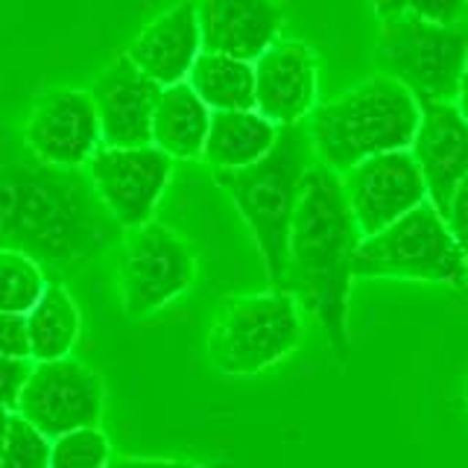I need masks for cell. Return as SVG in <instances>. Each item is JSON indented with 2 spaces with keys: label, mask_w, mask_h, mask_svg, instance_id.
<instances>
[{
  "label": "cell",
  "mask_w": 468,
  "mask_h": 468,
  "mask_svg": "<svg viewBox=\"0 0 468 468\" xmlns=\"http://www.w3.org/2000/svg\"><path fill=\"white\" fill-rule=\"evenodd\" d=\"M363 240L343 190V176L314 161L304 173L287 243V284L325 331L336 357H348V296Z\"/></svg>",
  "instance_id": "obj_1"
},
{
  "label": "cell",
  "mask_w": 468,
  "mask_h": 468,
  "mask_svg": "<svg viewBox=\"0 0 468 468\" xmlns=\"http://www.w3.org/2000/svg\"><path fill=\"white\" fill-rule=\"evenodd\" d=\"M314 141L307 121L278 126L272 150L255 165L238 170H217V185L231 197L261 252L263 270L275 290L287 284V243L302 182L314 165Z\"/></svg>",
  "instance_id": "obj_2"
},
{
  "label": "cell",
  "mask_w": 468,
  "mask_h": 468,
  "mask_svg": "<svg viewBox=\"0 0 468 468\" xmlns=\"http://www.w3.org/2000/svg\"><path fill=\"white\" fill-rule=\"evenodd\" d=\"M421 121L416 94L389 73H375L351 91L311 112L316 161L346 173L363 158L389 150H410Z\"/></svg>",
  "instance_id": "obj_3"
},
{
  "label": "cell",
  "mask_w": 468,
  "mask_h": 468,
  "mask_svg": "<svg viewBox=\"0 0 468 468\" xmlns=\"http://www.w3.org/2000/svg\"><path fill=\"white\" fill-rule=\"evenodd\" d=\"M302 331V304L290 290L231 296L208 331V360L223 375L252 378L292 355Z\"/></svg>",
  "instance_id": "obj_4"
},
{
  "label": "cell",
  "mask_w": 468,
  "mask_h": 468,
  "mask_svg": "<svg viewBox=\"0 0 468 468\" xmlns=\"http://www.w3.org/2000/svg\"><path fill=\"white\" fill-rule=\"evenodd\" d=\"M351 270L355 278H407L463 287L468 278V255L453 240L445 217L428 199L392 226L363 238Z\"/></svg>",
  "instance_id": "obj_5"
},
{
  "label": "cell",
  "mask_w": 468,
  "mask_h": 468,
  "mask_svg": "<svg viewBox=\"0 0 468 468\" xmlns=\"http://www.w3.org/2000/svg\"><path fill=\"white\" fill-rule=\"evenodd\" d=\"M375 58L416 94L419 102H453L468 65V24H436L401 15L380 21Z\"/></svg>",
  "instance_id": "obj_6"
},
{
  "label": "cell",
  "mask_w": 468,
  "mask_h": 468,
  "mask_svg": "<svg viewBox=\"0 0 468 468\" xmlns=\"http://www.w3.org/2000/svg\"><path fill=\"white\" fill-rule=\"evenodd\" d=\"M197 255L170 226L155 219L135 229H126L121 272V304L129 319H144L161 311L194 284Z\"/></svg>",
  "instance_id": "obj_7"
},
{
  "label": "cell",
  "mask_w": 468,
  "mask_h": 468,
  "mask_svg": "<svg viewBox=\"0 0 468 468\" xmlns=\"http://www.w3.org/2000/svg\"><path fill=\"white\" fill-rule=\"evenodd\" d=\"M173 176V158L155 144L144 146H106L88 161V185L100 205L123 229L150 223L161 194Z\"/></svg>",
  "instance_id": "obj_8"
},
{
  "label": "cell",
  "mask_w": 468,
  "mask_h": 468,
  "mask_svg": "<svg viewBox=\"0 0 468 468\" xmlns=\"http://www.w3.org/2000/svg\"><path fill=\"white\" fill-rule=\"evenodd\" d=\"M102 407H106V389L100 375L80 360L58 357L33 360L15 410L44 436L56 439L68 431L97 424Z\"/></svg>",
  "instance_id": "obj_9"
},
{
  "label": "cell",
  "mask_w": 468,
  "mask_h": 468,
  "mask_svg": "<svg viewBox=\"0 0 468 468\" xmlns=\"http://www.w3.org/2000/svg\"><path fill=\"white\" fill-rule=\"evenodd\" d=\"M340 176L363 238L392 226L395 219L431 199L421 167L410 150L369 155Z\"/></svg>",
  "instance_id": "obj_10"
},
{
  "label": "cell",
  "mask_w": 468,
  "mask_h": 468,
  "mask_svg": "<svg viewBox=\"0 0 468 468\" xmlns=\"http://www.w3.org/2000/svg\"><path fill=\"white\" fill-rule=\"evenodd\" d=\"M24 141L33 155L53 167H82L102 146L100 114L91 91L53 88L41 94L24 123Z\"/></svg>",
  "instance_id": "obj_11"
},
{
  "label": "cell",
  "mask_w": 468,
  "mask_h": 468,
  "mask_svg": "<svg viewBox=\"0 0 468 468\" xmlns=\"http://www.w3.org/2000/svg\"><path fill=\"white\" fill-rule=\"evenodd\" d=\"M165 85L132 62L123 53L100 73L91 97L100 114L102 144L106 146H144L153 144V117Z\"/></svg>",
  "instance_id": "obj_12"
},
{
  "label": "cell",
  "mask_w": 468,
  "mask_h": 468,
  "mask_svg": "<svg viewBox=\"0 0 468 468\" xmlns=\"http://www.w3.org/2000/svg\"><path fill=\"white\" fill-rule=\"evenodd\" d=\"M421 121L410 153L416 155L428 197L439 214H448L451 194L468 173V117L457 109V102L424 100Z\"/></svg>",
  "instance_id": "obj_13"
},
{
  "label": "cell",
  "mask_w": 468,
  "mask_h": 468,
  "mask_svg": "<svg viewBox=\"0 0 468 468\" xmlns=\"http://www.w3.org/2000/svg\"><path fill=\"white\" fill-rule=\"evenodd\" d=\"M202 50L258 62L282 36L284 6L278 0H197Z\"/></svg>",
  "instance_id": "obj_14"
},
{
  "label": "cell",
  "mask_w": 468,
  "mask_h": 468,
  "mask_svg": "<svg viewBox=\"0 0 468 468\" xmlns=\"http://www.w3.org/2000/svg\"><path fill=\"white\" fill-rule=\"evenodd\" d=\"M258 112L275 126L302 123L316 102V56L302 41H282L255 62Z\"/></svg>",
  "instance_id": "obj_15"
},
{
  "label": "cell",
  "mask_w": 468,
  "mask_h": 468,
  "mask_svg": "<svg viewBox=\"0 0 468 468\" xmlns=\"http://www.w3.org/2000/svg\"><path fill=\"white\" fill-rule=\"evenodd\" d=\"M199 53L202 33L194 0H182L173 9L161 12L126 48V56L158 85L185 82Z\"/></svg>",
  "instance_id": "obj_16"
},
{
  "label": "cell",
  "mask_w": 468,
  "mask_h": 468,
  "mask_svg": "<svg viewBox=\"0 0 468 468\" xmlns=\"http://www.w3.org/2000/svg\"><path fill=\"white\" fill-rule=\"evenodd\" d=\"M278 138V126L258 109L211 112L202 161L214 170H238L263 158Z\"/></svg>",
  "instance_id": "obj_17"
},
{
  "label": "cell",
  "mask_w": 468,
  "mask_h": 468,
  "mask_svg": "<svg viewBox=\"0 0 468 468\" xmlns=\"http://www.w3.org/2000/svg\"><path fill=\"white\" fill-rule=\"evenodd\" d=\"M211 129V109L190 88V82L165 85L153 117V144L170 158H202L205 138Z\"/></svg>",
  "instance_id": "obj_18"
},
{
  "label": "cell",
  "mask_w": 468,
  "mask_h": 468,
  "mask_svg": "<svg viewBox=\"0 0 468 468\" xmlns=\"http://www.w3.org/2000/svg\"><path fill=\"white\" fill-rule=\"evenodd\" d=\"M187 82L211 112L258 109L255 62H246V58L202 50L187 73Z\"/></svg>",
  "instance_id": "obj_19"
},
{
  "label": "cell",
  "mask_w": 468,
  "mask_h": 468,
  "mask_svg": "<svg viewBox=\"0 0 468 468\" xmlns=\"http://www.w3.org/2000/svg\"><path fill=\"white\" fill-rule=\"evenodd\" d=\"M80 307L62 284H48L44 296L27 314L29 357L33 360H58L68 357L80 340Z\"/></svg>",
  "instance_id": "obj_20"
},
{
  "label": "cell",
  "mask_w": 468,
  "mask_h": 468,
  "mask_svg": "<svg viewBox=\"0 0 468 468\" xmlns=\"http://www.w3.org/2000/svg\"><path fill=\"white\" fill-rule=\"evenodd\" d=\"M44 290L48 282L33 258L18 249H0V311L27 316Z\"/></svg>",
  "instance_id": "obj_21"
},
{
  "label": "cell",
  "mask_w": 468,
  "mask_h": 468,
  "mask_svg": "<svg viewBox=\"0 0 468 468\" xmlns=\"http://www.w3.org/2000/svg\"><path fill=\"white\" fill-rule=\"evenodd\" d=\"M112 460L109 436L97 424L68 431L53 439L50 468H106Z\"/></svg>",
  "instance_id": "obj_22"
},
{
  "label": "cell",
  "mask_w": 468,
  "mask_h": 468,
  "mask_svg": "<svg viewBox=\"0 0 468 468\" xmlns=\"http://www.w3.org/2000/svg\"><path fill=\"white\" fill-rule=\"evenodd\" d=\"M50 445L53 439L15 410L9 436L0 451V468H50Z\"/></svg>",
  "instance_id": "obj_23"
},
{
  "label": "cell",
  "mask_w": 468,
  "mask_h": 468,
  "mask_svg": "<svg viewBox=\"0 0 468 468\" xmlns=\"http://www.w3.org/2000/svg\"><path fill=\"white\" fill-rule=\"evenodd\" d=\"M369 4L378 21L413 15L436 24H468V0H369Z\"/></svg>",
  "instance_id": "obj_24"
},
{
  "label": "cell",
  "mask_w": 468,
  "mask_h": 468,
  "mask_svg": "<svg viewBox=\"0 0 468 468\" xmlns=\"http://www.w3.org/2000/svg\"><path fill=\"white\" fill-rule=\"evenodd\" d=\"M0 355L18 357V360H33L29 357V334H27L24 314L0 311Z\"/></svg>",
  "instance_id": "obj_25"
},
{
  "label": "cell",
  "mask_w": 468,
  "mask_h": 468,
  "mask_svg": "<svg viewBox=\"0 0 468 468\" xmlns=\"http://www.w3.org/2000/svg\"><path fill=\"white\" fill-rule=\"evenodd\" d=\"M29 369H33L29 360L0 355V407H9V410L18 407V395L27 384Z\"/></svg>",
  "instance_id": "obj_26"
},
{
  "label": "cell",
  "mask_w": 468,
  "mask_h": 468,
  "mask_svg": "<svg viewBox=\"0 0 468 468\" xmlns=\"http://www.w3.org/2000/svg\"><path fill=\"white\" fill-rule=\"evenodd\" d=\"M445 223H448V229L453 234V240H457L465 249V255H468V173L460 179V185L453 187Z\"/></svg>",
  "instance_id": "obj_27"
},
{
  "label": "cell",
  "mask_w": 468,
  "mask_h": 468,
  "mask_svg": "<svg viewBox=\"0 0 468 468\" xmlns=\"http://www.w3.org/2000/svg\"><path fill=\"white\" fill-rule=\"evenodd\" d=\"M106 468H234L231 463H185L158 457H112Z\"/></svg>",
  "instance_id": "obj_28"
},
{
  "label": "cell",
  "mask_w": 468,
  "mask_h": 468,
  "mask_svg": "<svg viewBox=\"0 0 468 468\" xmlns=\"http://www.w3.org/2000/svg\"><path fill=\"white\" fill-rule=\"evenodd\" d=\"M457 109L468 117V65H465V70H463V77H460V88H457Z\"/></svg>",
  "instance_id": "obj_29"
},
{
  "label": "cell",
  "mask_w": 468,
  "mask_h": 468,
  "mask_svg": "<svg viewBox=\"0 0 468 468\" xmlns=\"http://www.w3.org/2000/svg\"><path fill=\"white\" fill-rule=\"evenodd\" d=\"M9 424H12V410L0 407V451H4V442H6V436H9Z\"/></svg>",
  "instance_id": "obj_30"
},
{
  "label": "cell",
  "mask_w": 468,
  "mask_h": 468,
  "mask_svg": "<svg viewBox=\"0 0 468 468\" xmlns=\"http://www.w3.org/2000/svg\"><path fill=\"white\" fill-rule=\"evenodd\" d=\"M465 404H468V380H465Z\"/></svg>",
  "instance_id": "obj_31"
}]
</instances>
